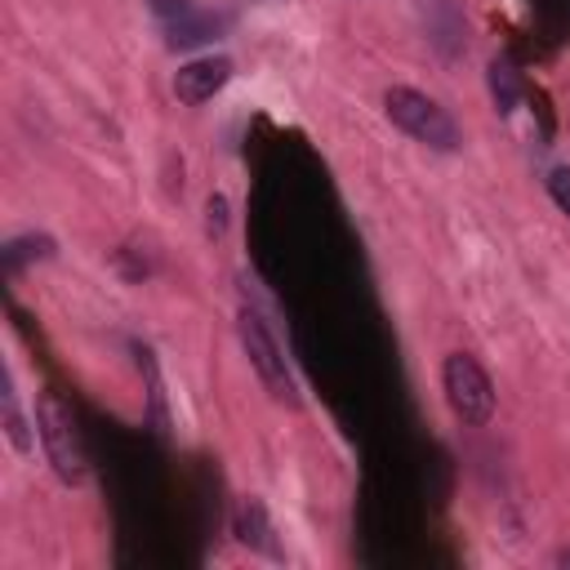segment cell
Returning <instances> with one entry per match:
<instances>
[{"instance_id":"obj_1","label":"cell","mask_w":570,"mask_h":570,"mask_svg":"<svg viewBox=\"0 0 570 570\" xmlns=\"http://www.w3.org/2000/svg\"><path fill=\"white\" fill-rule=\"evenodd\" d=\"M31 423H36V436H40L45 459H49V468L58 472V481L80 485L85 472H89V463H85V445H80L76 419H71V410L58 401V392H40V396H36V419H31Z\"/></svg>"},{"instance_id":"obj_2","label":"cell","mask_w":570,"mask_h":570,"mask_svg":"<svg viewBox=\"0 0 570 570\" xmlns=\"http://www.w3.org/2000/svg\"><path fill=\"white\" fill-rule=\"evenodd\" d=\"M383 111H387V120H392L401 134H410L414 142H428V147H436V151H454V147H459V125L450 120V111L436 107L428 94H419V89H410V85H392V89L383 94Z\"/></svg>"},{"instance_id":"obj_3","label":"cell","mask_w":570,"mask_h":570,"mask_svg":"<svg viewBox=\"0 0 570 570\" xmlns=\"http://www.w3.org/2000/svg\"><path fill=\"white\" fill-rule=\"evenodd\" d=\"M236 330H240L245 356H249L254 374L263 379V387L272 392V401H281V405H298V383H294V374H289V365H285V352H281V343L272 338L267 321H263L254 307H240Z\"/></svg>"},{"instance_id":"obj_4","label":"cell","mask_w":570,"mask_h":570,"mask_svg":"<svg viewBox=\"0 0 570 570\" xmlns=\"http://www.w3.org/2000/svg\"><path fill=\"white\" fill-rule=\"evenodd\" d=\"M441 387H445L450 410H454L468 428L490 423V414H494V383H490V374H485L468 352H450V356H445V365H441Z\"/></svg>"},{"instance_id":"obj_5","label":"cell","mask_w":570,"mask_h":570,"mask_svg":"<svg viewBox=\"0 0 570 570\" xmlns=\"http://www.w3.org/2000/svg\"><path fill=\"white\" fill-rule=\"evenodd\" d=\"M227 80H232V58L209 53V58H191V62L178 67V76H174V94H178V102L200 107V102H209Z\"/></svg>"},{"instance_id":"obj_6","label":"cell","mask_w":570,"mask_h":570,"mask_svg":"<svg viewBox=\"0 0 570 570\" xmlns=\"http://www.w3.org/2000/svg\"><path fill=\"white\" fill-rule=\"evenodd\" d=\"M232 534H236L245 548H254V552L281 557V548H276V530H272V521H267V508H263L254 494L236 503V517H232Z\"/></svg>"},{"instance_id":"obj_7","label":"cell","mask_w":570,"mask_h":570,"mask_svg":"<svg viewBox=\"0 0 570 570\" xmlns=\"http://www.w3.org/2000/svg\"><path fill=\"white\" fill-rule=\"evenodd\" d=\"M214 31H218L214 18H191V13H183V18L169 22V45H174V49H187V45L214 40Z\"/></svg>"},{"instance_id":"obj_8","label":"cell","mask_w":570,"mask_h":570,"mask_svg":"<svg viewBox=\"0 0 570 570\" xmlns=\"http://www.w3.org/2000/svg\"><path fill=\"white\" fill-rule=\"evenodd\" d=\"M490 94H494V107H499V111H512V107H517L521 85H517L512 62H503V58H494V62H490Z\"/></svg>"},{"instance_id":"obj_9","label":"cell","mask_w":570,"mask_h":570,"mask_svg":"<svg viewBox=\"0 0 570 570\" xmlns=\"http://www.w3.org/2000/svg\"><path fill=\"white\" fill-rule=\"evenodd\" d=\"M0 405H4V436L13 441V450H27L31 436H27V423H22V414H18V396H13V383H9V379H4Z\"/></svg>"},{"instance_id":"obj_10","label":"cell","mask_w":570,"mask_h":570,"mask_svg":"<svg viewBox=\"0 0 570 570\" xmlns=\"http://www.w3.org/2000/svg\"><path fill=\"white\" fill-rule=\"evenodd\" d=\"M45 254H49V240L45 236H22V240H9L4 245V267L18 272L27 258H45Z\"/></svg>"},{"instance_id":"obj_11","label":"cell","mask_w":570,"mask_h":570,"mask_svg":"<svg viewBox=\"0 0 570 570\" xmlns=\"http://www.w3.org/2000/svg\"><path fill=\"white\" fill-rule=\"evenodd\" d=\"M548 196H552V205L570 218V169H552V174H548Z\"/></svg>"},{"instance_id":"obj_12","label":"cell","mask_w":570,"mask_h":570,"mask_svg":"<svg viewBox=\"0 0 570 570\" xmlns=\"http://www.w3.org/2000/svg\"><path fill=\"white\" fill-rule=\"evenodd\" d=\"M205 214H209V232H214V236H223V232H227V196H218V191H214V196L205 200Z\"/></svg>"},{"instance_id":"obj_13","label":"cell","mask_w":570,"mask_h":570,"mask_svg":"<svg viewBox=\"0 0 570 570\" xmlns=\"http://www.w3.org/2000/svg\"><path fill=\"white\" fill-rule=\"evenodd\" d=\"M151 9H156L160 18H169V22H174V18H183V13H191V4H187V0H151Z\"/></svg>"}]
</instances>
